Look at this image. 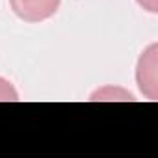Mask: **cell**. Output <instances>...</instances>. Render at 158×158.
Returning a JSON list of instances; mask_svg holds the SVG:
<instances>
[{"mask_svg":"<svg viewBox=\"0 0 158 158\" xmlns=\"http://www.w3.org/2000/svg\"><path fill=\"white\" fill-rule=\"evenodd\" d=\"M61 0H10L13 13L24 23H43L60 10Z\"/></svg>","mask_w":158,"mask_h":158,"instance_id":"2","label":"cell"},{"mask_svg":"<svg viewBox=\"0 0 158 158\" xmlns=\"http://www.w3.org/2000/svg\"><path fill=\"white\" fill-rule=\"evenodd\" d=\"M17 101H19V93L13 88V84L0 76V102H17Z\"/></svg>","mask_w":158,"mask_h":158,"instance_id":"4","label":"cell"},{"mask_svg":"<svg viewBox=\"0 0 158 158\" xmlns=\"http://www.w3.org/2000/svg\"><path fill=\"white\" fill-rule=\"evenodd\" d=\"M89 101H136L132 97V93L121 89V88H102L99 91H95L91 95Z\"/></svg>","mask_w":158,"mask_h":158,"instance_id":"3","label":"cell"},{"mask_svg":"<svg viewBox=\"0 0 158 158\" xmlns=\"http://www.w3.org/2000/svg\"><path fill=\"white\" fill-rule=\"evenodd\" d=\"M138 2V6L139 8H143L145 11H149V13H158V0H136Z\"/></svg>","mask_w":158,"mask_h":158,"instance_id":"5","label":"cell"},{"mask_svg":"<svg viewBox=\"0 0 158 158\" xmlns=\"http://www.w3.org/2000/svg\"><path fill=\"white\" fill-rule=\"evenodd\" d=\"M136 84L149 101H158V45H149L136 65Z\"/></svg>","mask_w":158,"mask_h":158,"instance_id":"1","label":"cell"}]
</instances>
